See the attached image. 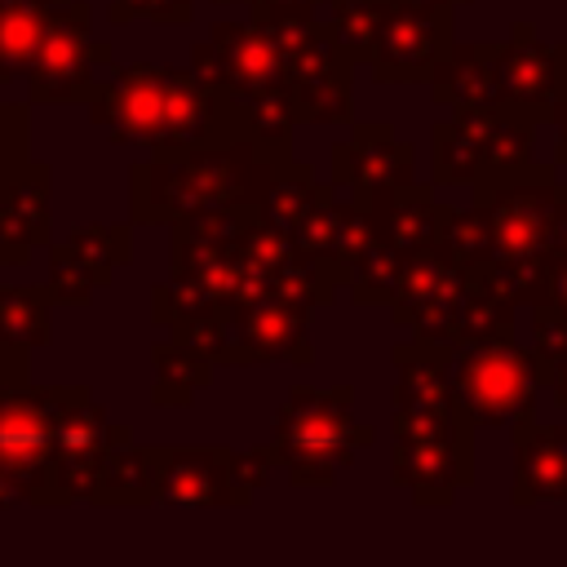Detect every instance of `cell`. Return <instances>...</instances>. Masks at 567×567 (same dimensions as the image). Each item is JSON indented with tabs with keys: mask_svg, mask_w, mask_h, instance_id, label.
Here are the masks:
<instances>
[{
	"mask_svg": "<svg viewBox=\"0 0 567 567\" xmlns=\"http://www.w3.org/2000/svg\"><path fill=\"white\" fill-rule=\"evenodd\" d=\"M536 124L505 111H452L434 128V177L439 182H478L523 173L532 164Z\"/></svg>",
	"mask_w": 567,
	"mask_h": 567,
	"instance_id": "obj_3",
	"label": "cell"
},
{
	"mask_svg": "<svg viewBox=\"0 0 567 567\" xmlns=\"http://www.w3.org/2000/svg\"><path fill=\"white\" fill-rule=\"evenodd\" d=\"M452 354H456L452 390H456L465 416L474 421V430L518 425V421L536 416V394L545 390L540 368H536V354L514 341V332L452 350Z\"/></svg>",
	"mask_w": 567,
	"mask_h": 567,
	"instance_id": "obj_2",
	"label": "cell"
},
{
	"mask_svg": "<svg viewBox=\"0 0 567 567\" xmlns=\"http://www.w3.org/2000/svg\"><path fill=\"white\" fill-rule=\"evenodd\" d=\"M514 505L567 501V425H514Z\"/></svg>",
	"mask_w": 567,
	"mask_h": 567,
	"instance_id": "obj_5",
	"label": "cell"
},
{
	"mask_svg": "<svg viewBox=\"0 0 567 567\" xmlns=\"http://www.w3.org/2000/svg\"><path fill=\"white\" fill-rule=\"evenodd\" d=\"M527 310H532V354L540 368V385L549 390L554 408L567 412V319L545 306H527Z\"/></svg>",
	"mask_w": 567,
	"mask_h": 567,
	"instance_id": "obj_7",
	"label": "cell"
},
{
	"mask_svg": "<svg viewBox=\"0 0 567 567\" xmlns=\"http://www.w3.org/2000/svg\"><path fill=\"white\" fill-rule=\"evenodd\" d=\"M563 199L567 182L558 168L527 164L523 173L478 177L474 208L447 217L443 244L465 270L487 275L514 306H532L540 297L549 230Z\"/></svg>",
	"mask_w": 567,
	"mask_h": 567,
	"instance_id": "obj_1",
	"label": "cell"
},
{
	"mask_svg": "<svg viewBox=\"0 0 567 567\" xmlns=\"http://www.w3.org/2000/svg\"><path fill=\"white\" fill-rule=\"evenodd\" d=\"M492 53H496V44H452L430 75L434 97L452 111H501Z\"/></svg>",
	"mask_w": 567,
	"mask_h": 567,
	"instance_id": "obj_6",
	"label": "cell"
},
{
	"mask_svg": "<svg viewBox=\"0 0 567 567\" xmlns=\"http://www.w3.org/2000/svg\"><path fill=\"white\" fill-rule=\"evenodd\" d=\"M567 252V199L558 204V213H554V230H549V257H563ZM545 257V261H549Z\"/></svg>",
	"mask_w": 567,
	"mask_h": 567,
	"instance_id": "obj_9",
	"label": "cell"
},
{
	"mask_svg": "<svg viewBox=\"0 0 567 567\" xmlns=\"http://www.w3.org/2000/svg\"><path fill=\"white\" fill-rule=\"evenodd\" d=\"M496 102L505 115L545 124L567 84V40H540L532 22H518L492 53Z\"/></svg>",
	"mask_w": 567,
	"mask_h": 567,
	"instance_id": "obj_4",
	"label": "cell"
},
{
	"mask_svg": "<svg viewBox=\"0 0 567 567\" xmlns=\"http://www.w3.org/2000/svg\"><path fill=\"white\" fill-rule=\"evenodd\" d=\"M532 306H545L554 315L567 319V252L563 257H549L545 261V279H540V297Z\"/></svg>",
	"mask_w": 567,
	"mask_h": 567,
	"instance_id": "obj_8",
	"label": "cell"
},
{
	"mask_svg": "<svg viewBox=\"0 0 567 567\" xmlns=\"http://www.w3.org/2000/svg\"><path fill=\"white\" fill-rule=\"evenodd\" d=\"M554 168L567 177V137H558V142H554Z\"/></svg>",
	"mask_w": 567,
	"mask_h": 567,
	"instance_id": "obj_11",
	"label": "cell"
},
{
	"mask_svg": "<svg viewBox=\"0 0 567 567\" xmlns=\"http://www.w3.org/2000/svg\"><path fill=\"white\" fill-rule=\"evenodd\" d=\"M545 124H554V137H567V84H563V93H558V102H554Z\"/></svg>",
	"mask_w": 567,
	"mask_h": 567,
	"instance_id": "obj_10",
	"label": "cell"
}]
</instances>
